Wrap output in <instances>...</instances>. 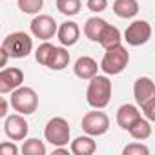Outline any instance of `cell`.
I'll return each instance as SVG.
<instances>
[{"instance_id":"cell-8","label":"cell","mask_w":155,"mask_h":155,"mask_svg":"<svg viewBox=\"0 0 155 155\" xmlns=\"http://www.w3.org/2000/svg\"><path fill=\"white\" fill-rule=\"evenodd\" d=\"M57 22L53 17L49 15H38L31 20L29 24V29H31V35L40 38V40H49L57 35Z\"/></svg>"},{"instance_id":"cell-27","label":"cell","mask_w":155,"mask_h":155,"mask_svg":"<svg viewBox=\"0 0 155 155\" xmlns=\"http://www.w3.org/2000/svg\"><path fill=\"white\" fill-rule=\"evenodd\" d=\"M86 6H88V9L93 11V13H102V11L108 8V0H88Z\"/></svg>"},{"instance_id":"cell-3","label":"cell","mask_w":155,"mask_h":155,"mask_svg":"<svg viewBox=\"0 0 155 155\" xmlns=\"http://www.w3.org/2000/svg\"><path fill=\"white\" fill-rule=\"evenodd\" d=\"M11 108L20 115H31L38 108V95L33 88L18 86L11 91Z\"/></svg>"},{"instance_id":"cell-7","label":"cell","mask_w":155,"mask_h":155,"mask_svg":"<svg viewBox=\"0 0 155 155\" xmlns=\"http://www.w3.org/2000/svg\"><path fill=\"white\" fill-rule=\"evenodd\" d=\"M124 38L126 44L130 46H142L151 38V26L146 20H135L131 22L126 31H124Z\"/></svg>"},{"instance_id":"cell-30","label":"cell","mask_w":155,"mask_h":155,"mask_svg":"<svg viewBox=\"0 0 155 155\" xmlns=\"http://www.w3.org/2000/svg\"><path fill=\"white\" fill-rule=\"evenodd\" d=\"M8 58H9V57H8L6 49H4L2 46H0V69H2V68H4V66L8 64Z\"/></svg>"},{"instance_id":"cell-22","label":"cell","mask_w":155,"mask_h":155,"mask_svg":"<svg viewBox=\"0 0 155 155\" xmlns=\"http://www.w3.org/2000/svg\"><path fill=\"white\" fill-rule=\"evenodd\" d=\"M22 153L24 155H46V146L38 139H28L22 144Z\"/></svg>"},{"instance_id":"cell-1","label":"cell","mask_w":155,"mask_h":155,"mask_svg":"<svg viewBox=\"0 0 155 155\" xmlns=\"http://www.w3.org/2000/svg\"><path fill=\"white\" fill-rule=\"evenodd\" d=\"M90 81L91 82L88 84V90H86L88 104L95 110L106 108L111 99V81L108 79V75H95Z\"/></svg>"},{"instance_id":"cell-23","label":"cell","mask_w":155,"mask_h":155,"mask_svg":"<svg viewBox=\"0 0 155 155\" xmlns=\"http://www.w3.org/2000/svg\"><path fill=\"white\" fill-rule=\"evenodd\" d=\"M44 6V0H18V9L26 15H37Z\"/></svg>"},{"instance_id":"cell-2","label":"cell","mask_w":155,"mask_h":155,"mask_svg":"<svg viewBox=\"0 0 155 155\" xmlns=\"http://www.w3.org/2000/svg\"><path fill=\"white\" fill-rule=\"evenodd\" d=\"M128 62H130L128 49L122 44H115V46L106 48V53L101 60L99 69H102L106 75H119L126 69Z\"/></svg>"},{"instance_id":"cell-17","label":"cell","mask_w":155,"mask_h":155,"mask_svg":"<svg viewBox=\"0 0 155 155\" xmlns=\"http://www.w3.org/2000/svg\"><path fill=\"white\" fill-rule=\"evenodd\" d=\"M130 135H131V139H135V140H146V139H150L151 137V122L148 120V119H137L128 130H126Z\"/></svg>"},{"instance_id":"cell-9","label":"cell","mask_w":155,"mask_h":155,"mask_svg":"<svg viewBox=\"0 0 155 155\" xmlns=\"http://www.w3.org/2000/svg\"><path fill=\"white\" fill-rule=\"evenodd\" d=\"M4 131H6V135H8L11 140H24V139L28 137L29 124L26 122V119H24L20 113H15V115L6 117Z\"/></svg>"},{"instance_id":"cell-24","label":"cell","mask_w":155,"mask_h":155,"mask_svg":"<svg viewBox=\"0 0 155 155\" xmlns=\"http://www.w3.org/2000/svg\"><path fill=\"white\" fill-rule=\"evenodd\" d=\"M53 44H49L48 40H44L38 48H37V51H35V58H37V62L38 64H42V66H46L48 64V58H49V55H51V51H53Z\"/></svg>"},{"instance_id":"cell-6","label":"cell","mask_w":155,"mask_h":155,"mask_svg":"<svg viewBox=\"0 0 155 155\" xmlns=\"http://www.w3.org/2000/svg\"><path fill=\"white\" fill-rule=\"evenodd\" d=\"M82 131L91 137H101L110 130V117L104 111H88L82 117Z\"/></svg>"},{"instance_id":"cell-21","label":"cell","mask_w":155,"mask_h":155,"mask_svg":"<svg viewBox=\"0 0 155 155\" xmlns=\"http://www.w3.org/2000/svg\"><path fill=\"white\" fill-rule=\"evenodd\" d=\"M82 2L81 0H57V9L64 17H73L81 11Z\"/></svg>"},{"instance_id":"cell-4","label":"cell","mask_w":155,"mask_h":155,"mask_svg":"<svg viewBox=\"0 0 155 155\" xmlns=\"http://www.w3.org/2000/svg\"><path fill=\"white\" fill-rule=\"evenodd\" d=\"M2 48L6 49L9 58H26L33 49V40L24 31H15L4 38Z\"/></svg>"},{"instance_id":"cell-11","label":"cell","mask_w":155,"mask_h":155,"mask_svg":"<svg viewBox=\"0 0 155 155\" xmlns=\"http://www.w3.org/2000/svg\"><path fill=\"white\" fill-rule=\"evenodd\" d=\"M57 37H58V42L66 48L69 46H75L77 42H79V37H81V28L77 22H64L57 28Z\"/></svg>"},{"instance_id":"cell-12","label":"cell","mask_w":155,"mask_h":155,"mask_svg":"<svg viewBox=\"0 0 155 155\" xmlns=\"http://www.w3.org/2000/svg\"><path fill=\"white\" fill-rule=\"evenodd\" d=\"M133 97H135V102L139 106L155 97V86H153V81L150 79V77H139V79L135 81V84H133Z\"/></svg>"},{"instance_id":"cell-29","label":"cell","mask_w":155,"mask_h":155,"mask_svg":"<svg viewBox=\"0 0 155 155\" xmlns=\"http://www.w3.org/2000/svg\"><path fill=\"white\" fill-rule=\"evenodd\" d=\"M8 115V101L0 97V119H4Z\"/></svg>"},{"instance_id":"cell-25","label":"cell","mask_w":155,"mask_h":155,"mask_svg":"<svg viewBox=\"0 0 155 155\" xmlns=\"http://www.w3.org/2000/svg\"><path fill=\"white\" fill-rule=\"evenodd\" d=\"M122 153L124 155H148L150 150H148V146H144L140 142H131L122 150Z\"/></svg>"},{"instance_id":"cell-18","label":"cell","mask_w":155,"mask_h":155,"mask_svg":"<svg viewBox=\"0 0 155 155\" xmlns=\"http://www.w3.org/2000/svg\"><path fill=\"white\" fill-rule=\"evenodd\" d=\"M113 13L120 18H133L139 13V2L137 0H115Z\"/></svg>"},{"instance_id":"cell-26","label":"cell","mask_w":155,"mask_h":155,"mask_svg":"<svg viewBox=\"0 0 155 155\" xmlns=\"http://www.w3.org/2000/svg\"><path fill=\"white\" fill-rule=\"evenodd\" d=\"M140 108H142V113H144V117L151 122V120H155V97L153 99H150V101H146L144 104H140Z\"/></svg>"},{"instance_id":"cell-15","label":"cell","mask_w":155,"mask_h":155,"mask_svg":"<svg viewBox=\"0 0 155 155\" xmlns=\"http://www.w3.org/2000/svg\"><path fill=\"white\" fill-rule=\"evenodd\" d=\"M97 150V142L91 135H81L75 140H71V153L75 155H91Z\"/></svg>"},{"instance_id":"cell-14","label":"cell","mask_w":155,"mask_h":155,"mask_svg":"<svg viewBox=\"0 0 155 155\" xmlns=\"http://www.w3.org/2000/svg\"><path fill=\"white\" fill-rule=\"evenodd\" d=\"M137 119H140V111L137 110V106L133 104H122L117 110V124L122 130H128Z\"/></svg>"},{"instance_id":"cell-5","label":"cell","mask_w":155,"mask_h":155,"mask_svg":"<svg viewBox=\"0 0 155 155\" xmlns=\"http://www.w3.org/2000/svg\"><path fill=\"white\" fill-rule=\"evenodd\" d=\"M69 135H71V128L69 122L62 117H53L51 120H48L46 128H44V137L51 146H66L69 142Z\"/></svg>"},{"instance_id":"cell-16","label":"cell","mask_w":155,"mask_h":155,"mask_svg":"<svg viewBox=\"0 0 155 155\" xmlns=\"http://www.w3.org/2000/svg\"><path fill=\"white\" fill-rule=\"evenodd\" d=\"M68 64H69V53H68V49L55 46L53 51H51V55H49V58H48L46 68H49L53 71H60V69L68 68Z\"/></svg>"},{"instance_id":"cell-28","label":"cell","mask_w":155,"mask_h":155,"mask_svg":"<svg viewBox=\"0 0 155 155\" xmlns=\"http://www.w3.org/2000/svg\"><path fill=\"white\" fill-rule=\"evenodd\" d=\"M18 148L15 142H0V155H17Z\"/></svg>"},{"instance_id":"cell-10","label":"cell","mask_w":155,"mask_h":155,"mask_svg":"<svg viewBox=\"0 0 155 155\" xmlns=\"http://www.w3.org/2000/svg\"><path fill=\"white\" fill-rule=\"evenodd\" d=\"M24 82V73L18 68H6L0 69V95L11 93Z\"/></svg>"},{"instance_id":"cell-20","label":"cell","mask_w":155,"mask_h":155,"mask_svg":"<svg viewBox=\"0 0 155 155\" xmlns=\"http://www.w3.org/2000/svg\"><path fill=\"white\" fill-rule=\"evenodd\" d=\"M106 24H108V22H106L104 18H101V17H91V18H88L86 24H84V35H86L90 40L97 42L99 33L102 31V28H104Z\"/></svg>"},{"instance_id":"cell-13","label":"cell","mask_w":155,"mask_h":155,"mask_svg":"<svg viewBox=\"0 0 155 155\" xmlns=\"http://www.w3.org/2000/svg\"><path fill=\"white\" fill-rule=\"evenodd\" d=\"M73 71H75V75L79 77V79H82V81H90L91 77L97 75V71H99V64H97L95 58L82 55V57H79V58L75 60Z\"/></svg>"},{"instance_id":"cell-19","label":"cell","mask_w":155,"mask_h":155,"mask_svg":"<svg viewBox=\"0 0 155 155\" xmlns=\"http://www.w3.org/2000/svg\"><path fill=\"white\" fill-rule=\"evenodd\" d=\"M120 40H122L120 31H119L115 26H111V24H106V26L102 28V31L99 33V38H97V42H99L104 49H106V48H110V46L120 44Z\"/></svg>"}]
</instances>
